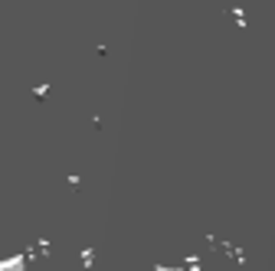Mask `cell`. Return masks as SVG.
Here are the masks:
<instances>
[{"label": "cell", "instance_id": "6da1fadb", "mask_svg": "<svg viewBox=\"0 0 275 271\" xmlns=\"http://www.w3.org/2000/svg\"><path fill=\"white\" fill-rule=\"evenodd\" d=\"M26 265V255H10V258L0 261V271H23Z\"/></svg>", "mask_w": 275, "mask_h": 271}, {"label": "cell", "instance_id": "7a4b0ae2", "mask_svg": "<svg viewBox=\"0 0 275 271\" xmlns=\"http://www.w3.org/2000/svg\"><path fill=\"white\" fill-rule=\"evenodd\" d=\"M92 255H95L92 248H82V265H92Z\"/></svg>", "mask_w": 275, "mask_h": 271}, {"label": "cell", "instance_id": "3957f363", "mask_svg": "<svg viewBox=\"0 0 275 271\" xmlns=\"http://www.w3.org/2000/svg\"><path fill=\"white\" fill-rule=\"evenodd\" d=\"M157 271H180V268H164V265H157Z\"/></svg>", "mask_w": 275, "mask_h": 271}]
</instances>
